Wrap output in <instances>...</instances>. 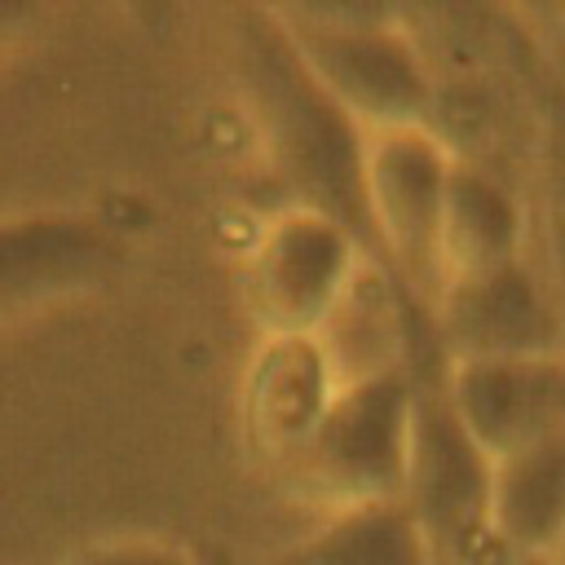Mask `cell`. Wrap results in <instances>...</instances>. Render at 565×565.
I'll use <instances>...</instances> for the list:
<instances>
[{
	"label": "cell",
	"instance_id": "obj_1",
	"mask_svg": "<svg viewBox=\"0 0 565 565\" xmlns=\"http://www.w3.org/2000/svg\"><path fill=\"white\" fill-rule=\"evenodd\" d=\"M234 66L252 102L256 128L300 194L305 212H322L344 225L358 247L380 260L371 212H366V128L313 79L296 53L278 9H234L230 18ZM384 265V260H380Z\"/></svg>",
	"mask_w": 565,
	"mask_h": 565
},
{
	"label": "cell",
	"instance_id": "obj_2",
	"mask_svg": "<svg viewBox=\"0 0 565 565\" xmlns=\"http://www.w3.org/2000/svg\"><path fill=\"white\" fill-rule=\"evenodd\" d=\"M402 508L437 565H499L490 539V455L446 397V358L411 371V450Z\"/></svg>",
	"mask_w": 565,
	"mask_h": 565
},
{
	"label": "cell",
	"instance_id": "obj_3",
	"mask_svg": "<svg viewBox=\"0 0 565 565\" xmlns=\"http://www.w3.org/2000/svg\"><path fill=\"white\" fill-rule=\"evenodd\" d=\"M313 79L366 128H428L433 66L419 40L371 9H278Z\"/></svg>",
	"mask_w": 565,
	"mask_h": 565
},
{
	"label": "cell",
	"instance_id": "obj_4",
	"mask_svg": "<svg viewBox=\"0 0 565 565\" xmlns=\"http://www.w3.org/2000/svg\"><path fill=\"white\" fill-rule=\"evenodd\" d=\"M411 450V375H375L358 384H340L291 463L287 481L327 503L331 512L402 503Z\"/></svg>",
	"mask_w": 565,
	"mask_h": 565
},
{
	"label": "cell",
	"instance_id": "obj_5",
	"mask_svg": "<svg viewBox=\"0 0 565 565\" xmlns=\"http://www.w3.org/2000/svg\"><path fill=\"white\" fill-rule=\"evenodd\" d=\"M455 154L433 128L366 137V212L384 269L433 313L441 291V207Z\"/></svg>",
	"mask_w": 565,
	"mask_h": 565
},
{
	"label": "cell",
	"instance_id": "obj_6",
	"mask_svg": "<svg viewBox=\"0 0 565 565\" xmlns=\"http://www.w3.org/2000/svg\"><path fill=\"white\" fill-rule=\"evenodd\" d=\"M433 335L446 362L525 358V353L565 349V327L552 282L525 256L446 282L433 300Z\"/></svg>",
	"mask_w": 565,
	"mask_h": 565
},
{
	"label": "cell",
	"instance_id": "obj_7",
	"mask_svg": "<svg viewBox=\"0 0 565 565\" xmlns=\"http://www.w3.org/2000/svg\"><path fill=\"white\" fill-rule=\"evenodd\" d=\"M371 260L358 238L322 212H287L252 256V305L269 335H313L353 269Z\"/></svg>",
	"mask_w": 565,
	"mask_h": 565
},
{
	"label": "cell",
	"instance_id": "obj_8",
	"mask_svg": "<svg viewBox=\"0 0 565 565\" xmlns=\"http://www.w3.org/2000/svg\"><path fill=\"white\" fill-rule=\"evenodd\" d=\"M446 397L490 459L565 437V349L446 362Z\"/></svg>",
	"mask_w": 565,
	"mask_h": 565
},
{
	"label": "cell",
	"instance_id": "obj_9",
	"mask_svg": "<svg viewBox=\"0 0 565 565\" xmlns=\"http://www.w3.org/2000/svg\"><path fill=\"white\" fill-rule=\"evenodd\" d=\"M335 393L331 366L313 335H269L247 371V433L252 446L291 472Z\"/></svg>",
	"mask_w": 565,
	"mask_h": 565
},
{
	"label": "cell",
	"instance_id": "obj_10",
	"mask_svg": "<svg viewBox=\"0 0 565 565\" xmlns=\"http://www.w3.org/2000/svg\"><path fill=\"white\" fill-rule=\"evenodd\" d=\"M490 539L503 561L565 556V437L490 459Z\"/></svg>",
	"mask_w": 565,
	"mask_h": 565
},
{
	"label": "cell",
	"instance_id": "obj_11",
	"mask_svg": "<svg viewBox=\"0 0 565 565\" xmlns=\"http://www.w3.org/2000/svg\"><path fill=\"white\" fill-rule=\"evenodd\" d=\"M525 256V207L499 172L455 159L441 207V287Z\"/></svg>",
	"mask_w": 565,
	"mask_h": 565
},
{
	"label": "cell",
	"instance_id": "obj_12",
	"mask_svg": "<svg viewBox=\"0 0 565 565\" xmlns=\"http://www.w3.org/2000/svg\"><path fill=\"white\" fill-rule=\"evenodd\" d=\"M269 565H437L402 503L331 512L313 534L282 547Z\"/></svg>",
	"mask_w": 565,
	"mask_h": 565
},
{
	"label": "cell",
	"instance_id": "obj_13",
	"mask_svg": "<svg viewBox=\"0 0 565 565\" xmlns=\"http://www.w3.org/2000/svg\"><path fill=\"white\" fill-rule=\"evenodd\" d=\"M102 256V238L84 221H13L0 225V309L84 278Z\"/></svg>",
	"mask_w": 565,
	"mask_h": 565
},
{
	"label": "cell",
	"instance_id": "obj_14",
	"mask_svg": "<svg viewBox=\"0 0 565 565\" xmlns=\"http://www.w3.org/2000/svg\"><path fill=\"white\" fill-rule=\"evenodd\" d=\"M66 565H199V556L168 547V543H106Z\"/></svg>",
	"mask_w": 565,
	"mask_h": 565
},
{
	"label": "cell",
	"instance_id": "obj_15",
	"mask_svg": "<svg viewBox=\"0 0 565 565\" xmlns=\"http://www.w3.org/2000/svg\"><path fill=\"white\" fill-rule=\"evenodd\" d=\"M552 296H556V309H561V327H565V216L556 221V234H552Z\"/></svg>",
	"mask_w": 565,
	"mask_h": 565
},
{
	"label": "cell",
	"instance_id": "obj_16",
	"mask_svg": "<svg viewBox=\"0 0 565 565\" xmlns=\"http://www.w3.org/2000/svg\"><path fill=\"white\" fill-rule=\"evenodd\" d=\"M199 565H243V561L225 547H207V552H199Z\"/></svg>",
	"mask_w": 565,
	"mask_h": 565
},
{
	"label": "cell",
	"instance_id": "obj_17",
	"mask_svg": "<svg viewBox=\"0 0 565 565\" xmlns=\"http://www.w3.org/2000/svg\"><path fill=\"white\" fill-rule=\"evenodd\" d=\"M499 565H552V561H499Z\"/></svg>",
	"mask_w": 565,
	"mask_h": 565
},
{
	"label": "cell",
	"instance_id": "obj_18",
	"mask_svg": "<svg viewBox=\"0 0 565 565\" xmlns=\"http://www.w3.org/2000/svg\"><path fill=\"white\" fill-rule=\"evenodd\" d=\"M561 565H565V556H561Z\"/></svg>",
	"mask_w": 565,
	"mask_h": 565
}]
</instances>
